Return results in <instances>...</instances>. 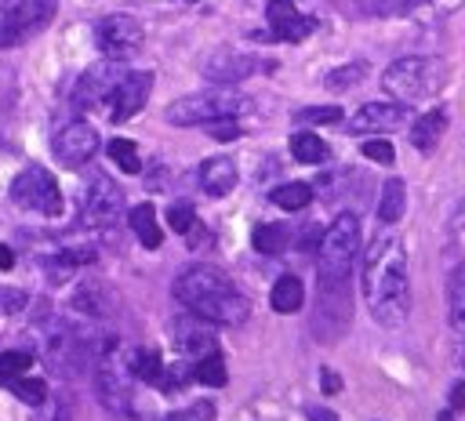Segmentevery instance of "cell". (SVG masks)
<instances>
[{"mask_svg": "<svg viewBox=\"0 0 465 421\" xmlns=\"http://www.w3.org/2000/svg\"><path fill=\"white\" fill-rule=\"evenodd\" d=\"M265 18L272 25V36L276 40H291V44L305 40L316 29V18H305L302 11H294L291 0H269L265 4Z\"/></svg>", "mask_w": 465, "mask_h": 421, "instance_id": "obj_16", "label": "cell"}, {"mask_svg": "<svg viewBox=\"0 0 465 421\" xmlns=\"http://www.w3.org/2000/svg\"><path fill=\"white\" fill-rule=\"evenodd\" d=\"M0 308H4V312H18V308H25V294L4 287V294H0Z\"/></svg>", "mask_w": 465, "mask_h": 421, "instance_id": "obj_39", "label": "cell"}, {"mask_svg": "<svg viewBox=\"0 0 465 421\" xmlns=\"http://www.w3.org/2000/svg\"><path fill=\"white\" fill-rule=\"evenodd\" d=\"M247 109H251V98L243 91H236L232 83H218V87H207L200 94L174 98L163 109V120L171 127H207L218 120H240Z\"/></svg>", "mask_w": 465, "mask_h": 421, "instance_id": "obj_3", "label": "cell"}, {"mask_svg": "<svg viewBox=\"0 0 465 421\" xmlns=\"http://www.w3.org/2000/svg\"><path fill=\"white\" fill-rule=\"evenodd\" d=\"M269 200L276 207H283V210H302L305 203H312V189L305 181H287V185H276Z\"/></svg>", "mask_w": 465, "mask_h": 421, "instance_id": "obj_29", "label": "cell"}, {"mask_svg": "<svg viewBox=\"0 0 465 421\" xmlns=\"http://www.w3.org/2000/svg\"><path fill=\"white\" fill-rule=\"evenodd\" d=\"M320 240H323V229H320V225H305V229H298V250H316Z\"/></svg>", "mask_w": 465, "mask_h": 421, "instance_id": "obj_37", "label": "cell"}, {"mask_svg": "<svg viewBox=\"0 0 465 421\" xmlns=\"http://www.w3.org/2000/svg\"><path fill=\"white\" fill-rule=\"evenodd\" d=\"M436 421H454V417H450V410H443V414H440Z\"/></svg>", "mask_w": 465, "mask_h": 421, "instance_id": "obj_46", "label": "cell"}, {"mask_svg": "<svg viewBox=\"0 0 465 421\" xmlns=\"http://www.w3.org/2000/svg\"><path fill=\"white\" fill-rule=\"evenodd\" d=\"M127 370H131L134 377H142L145 385H163V359H160V352L149 348V345H142V348H134V352L127 356Z\"/></svg>", "mask_w": 465, "mask_h": 421, "instance_id": "obj_23", "label": "cell"}, {"mask_svg": "<svg viewBox=\"0 0 465 421\" xmlns=\"http://www.w3.org/2000/svg\"><path fill=\"white\" fill-rule=\"evenodd\" d=\"M33 367V352H25V348H7V352H0V381L4 377H18V374H25Z\"/></svg>", "mask_w": 465, "mask_h": 421, "instance_id": "obj_33", "label": "cell"}, {"mask_svg": "<svg viewBox=\"0 0 465 421\" xmlns=\"http://www.w3.org/2000/svg\"><path fill=\"white\" fill-rule=\"evenodd\" d=\"M291 156L298 163H323L331 156V149H327L323 138H316L309 131H298V134H291Z\"/></svg>", "mask_w": 465, "mask_h": 421, "instance_id": "obj_26", "label": "cell"}, {"mask_svg": "<svg viewBox=\"0 0 465 421\" xmlns=\"http://www.w3.org/2000/svg\"><path fill=\"white\" fill-rule=\"evenodd\" d=\"M443 80H447V65H443L440 58H418V54L400 58V62H392V65L381 73V87H385L396 102H403V105L436 94V91L443 87Z\"/></svg>", "mask_w": 465, "mask_h": 421, "instance_id": "obj_5", "label": "cell"}, {"mask_svg": "<svg viewBox=\"0 0 465 421\" xmlns=\"http://www.w3.org/2000/svg\"><path fill=\"white\" fill-rule=\"evenodd\" d=\"M251 243L258 254H280L287 243H291V229L287 225H276V221H265L251 232Z\"/></svg>", "mask_w": 465, "mask_h": 421, "instance_id": "obj_27", "label": "cell"}, {"mask_svg": "<svg viewBox=\"0 0 465 421\" xmlns=\"http://www.w3.org/2000/svg\"><path fill=\"white\" fill-rule=\"evenodd\" d=\"M407 116L403 102H367L356 109V116L345 123L349 134H374V131H392Z\"/></svg>", "mask_w": 465, "mask_h": 421, "instance_id": "obj_15", "label": "cell"}, {"mask_svg": "<svg viewBox=\"0 0 465 421\" xmlns=\"http://www.w3.org/2000/svg\"><path fill=\"white\" fill-rule=\"evenodd\" d=\"M309 421H338V414L327 406H309Z\"/></svg>", "mask_w": 465, "mask_h": 421, "instance_id": "obj_43", "label": "cell"}, {"mask_svg": "<svg viewBox=\"0 0 465 421\" xmlns=\"http://www.w3.org/2000/svg\"><path fill=\"white\" fill-rule=\"evenodd\" d=\"M360 152H363L367 160H374V163H392V160H396V149H392V142H385V138H371V142H363Z\"/></svg>", "mask_w": 465, "mask_h": 421, "instance_id": "obj_36", "label": "cell"}, {"mask_svg": "<svg viewBox=\"0 0 465 421\" xmlns=\"http://www.w3.org/2000/svg\"><path fill=\"white\" fill-rule=\"evenodd\" d=\"M98 377H94V388H98V399L113 410V414H127V406L134 403V388H131V370L127 363L116 359V345L109 352L98 356Z\"/></svg>", "mask_w": 465, "mask_h": 421, "instance_id": "obj_10", "label": "cell"}, {"mask_svg": "<svg viewBox=\"0 0 465 421\" xmlns=\"http://www.w3.org/2000/svg\"><path fill=\"white\" fill-rule=\"evenodd\" d=\"M272 308L276 312H298L302 308V301H305V287H302V279L298 276H280L276 279V287H272Z\"/></svg>", "mask_w": 465, "mask_h": 421, "instance_id": "obj_24", "label": "cell"}, {"mask_svg": "<svg viewBox=\"0 0 465 421\" xmlns=\"http://www.w3.org/2000/svg\"><path fill=\"white\" fill-rule=\"evenodd\" d=\"M167 421H193L189 414H167Z\"/></svg>", "mask_w": 465, "mask_h": 421, "instance_id": "obj_45", "label": "cell"}, {"mask_svg": "<svg viewBox=\"0 0 465 421\" xmlns=\"http://www.w3.org/2000/svg\"><path fill=\"white\" fill-rule=\"evenodd\" d=\"M418 4H421V0H381L378 11H381V15H403V11L418 7Z\"/></svg>", "mask_w": 465, "mask_h": 421, "instance_id": "obj_40", "label": "cell"}, {"mask_svg": "<svg viewBox=\"0 0 465 421\" xmlns=\"http://www.w3.org/2000/svg\"><path fill=\"white\" fill-rule=\"evenodd\" d=\"M443 131H447V109H443V105H440V109H429V113H421V116L411 123V145H414L418 152H432V149L440 145Z\"/></svg>", "mask_w": 465, "mask_h": 421, "instance_id": "obj_19", "label": "cell"}, {"mask_svg": "<svg viewBox=\"0 0 465 421\" xmlns=\"http://www.w3.org/2000/svg\"><path fill=\"white\" fill-rule=\"evenodd\" d=\"M15 265V250L7 243H0V269H11Z\"/></svg>", "mask_w": 465, "mask_h": 421, "instance_id": "obj_44", "label": "cell"}, {"mask_svg": "<svg viewBox=\"0 0 465 421\" xmlns=\"http://www.w3.org/2000/svg\"><path fill=\"white\" fill-rule=\"evenodd\" d=\"M142 22L131 15H105L94 25V44L109 62H124L142 47Z\"/></svg>", "mask_w": 465, "mask_h": 421, "instance_id": "obj_9", "label": "cell"}, {"mask_svg": "<svg viewBox=\"0 0 465 421\" xmlns=\"http://www.w3.org/2000/svg\"><path fill=\"white\" fill-rule=\"evenodd\" d=\"M11 200L25 210H36V214H58L62 210V192H58V181L54 174H47L44 167H25L15 181H11Z\"/></svg>", "mask_w": 465, "mask_h": 421, "instance_id": "obj_8", "label": "cell"}, {"mask_svg": "<svg viewBox=\"0 0 465 421\" xmlns=\"http://www.w3.org/2000/svg\"><path fill=\"white\" fill-rule=\"evenodd\" d=\"M360 258V218L352 210L338 214L316 247V283L349 287V272Z\"/></svg>", "mask_w": 465, "mask_h": 421, "instance_id": "obj_4", "label": "cell"}, {"mask_svg": "<svg viewBox=\"0 0 465 421\" xmlns=\"http://www.w3.org/2000/svg\"><path fill=\"white\" fill-rule=\"evenodd\" d=\"M450 406H454V410H465V377L450 388Z\"/></svg>", "mask_w": 465, "mask_h": 421, "instance_id": "obj_42", "label": "cell"}, {"mask_svg": "<svg viewBox=\"0 0 465 421\" xmlns=\"http://www.w3.org/2000/svg\"><path fill=\"white\" fill-rule=\"evenodd\" d=\"M149 87H153V73H124L116 80V87L109 91L105 98V109H109V120L113 123H124L131 120L134 113H142L145 98H149Z\"/></svg>", "mask_w": 465, "mask_h": 421, "instance_id": "obj_13", "label": "cell"}, {"mask_svg": "<svg viewBox=\"0 0 465 421\" xmlns=\"http://www.w3.org/2000/svg\"><path fill=\"white\" fill-rule=\"evenodd\" d=\"M251 73H254V62L247 54H236V51H214L203 62V76L214 80V83H240Z\"/></svg>", "mask_w": 465, "mask_h": 421, "instance_id": "obj_17", "label": "cell"}, {"mask_svg": "<svg viewBox=\"0 0 465 421\" xmlns=\"http://www.w3.org/2000/svg\"><path fill=\"white\" fill-rule=\"evenodd\" d=\"M363 76H367V62H345V65H334L323 83L327 91H352Z\"/></svg>", "mask_w": 465, "mask_h": 421, "instance_id": "obj_30", "label": "cell"}, {"mask_svg": "<svg viewBox=\"0 0 465 421\" xmlns=\"http://www.w3.org/2000/svg\"><path fill=\"white\" fill-rule=\"evenodd\" d=\"M447 312H450V327L465 334V261H458L447 276Z\"/></svg>", "mask_w": 465, "mask_h": 421, "instance_id": "obj_22", "label": "cell"}, {"mask_svg": "<svg viewBox=\"0 0 465 421\" xmlns=\"http://www.w3.org/2000/svg\"><path fill=\"white\" fill-rule=\"evenodd\" d=\"M51 149H54V160H58L62 167H84V163L98 152V131H94L91 123H84V120H69V123L54 134Z\"/></svg>", "mask_w": 465, "mask_h": 421, "instance_id": "obj_12", "label": "cell"}, {"mask_svg": "<svg viewBox=\"0 0 465 421\" xmlns=\"http://www.w3.org/2000/svg\"><path fill=\"white\" fill-rule=\"evenodd\" d=\"M207 131H211V138L229 142V138H236V134H240V123H236V120H218V123H207Z\"/></svg>", "mask_w": 465, "mask_h": 421, "instance_id": "obj_38", "label": "cell"}, {"mask_svg": "<svg viewBox=\"0 0 465 421\" xmlns=\"http://www.w3.org/2000/svg\"><path fill=\"white\" fill-rule=\"evenodd\" d=\"M105 152H109V160H113L124 174H138V171H142V160H138L134 142H127V138H113V142L105 145Z\"/></svg>", "mask_w": 465, "mask_h": 421, "instance_id": "obj_31", "label": "cell"}, {"mask_svg": "<svg viewBox=\"0 0 465 421\" xmlns=\"http://www.w3.org/2000/svg\"><path fill=\"white\" fill-rule=\"evenodd\" d=\"M54 0H0V47L29 40L54 18Z\"/></svg>", "mask_w": 465, "mask_h": 421, "instance_id": "obj_6", "label": "cell"}, {"mask_svg": "<svg viewBox=\"0 0 465 421\" xmlns=\"http://www.w3.org/2000/svg\"><path fill=\"white\" fill-rule=\"evenodd\" d=\"M167 225L174 229V232H189L193 225H196V210H193V203H185V200H178V203H171L167 207Z\"/></svg>", "mask_w": 465, "mask_h": 421, "instance_id": "obj_35", "label": "cell"}, {"mask_svg": "<svg viewBox=\"0 0 465 421\" xmlns=\"http://www.w3.org/2000/svg\"><path fill=\"white\" fill-rule=\"evenodd\" d=\"M360 283L371 316L381 327H400L411 312V276H407V254L400 236L381 232L367 243L360 261Z\"/></svg>", "mask_w": 465, "mask_h": 421, "instance_id": "obj_1", "label": "cell"}, {"mask_svg": "<svg viewBox=\"0 0 465 421\" xmlns=\"http://www.w3.org/2000/svg\"><path fill=\"white\" fill-rule=\"evenodd\" d=\"M193 377H196L200 385H207V388H222V385H225V363H222V356H218V352L200 356L196 367H193Z\"/></svg>", "mask_w": 465, "mask_h": 421, "instance_id": "obj_32", "label": "cell"}, {"mask_svg": "<svg viewBox=\"0 0 465 421\" xmlns=\"http://www.w3.org/2000/svg\"><path fill=\"white\" fill-rule=\"evenodd\" d=\"M73 308H76L80 316H87V319H105L109 308H113V298H109V290H105L102 283H84V287L73 294Z\"/></svg>", "mask_w": 465, "mask_h": 421, "instance_id": "obj_21", "label": "cell"}, {"mask_svg": "<svg viewBox=\"0 0 465 421\" xmlns=\"http://www.w3.org/2000/svg\"><path fill=\"white\" fill-rule=\"evenodd\" d=\"M171 341H174V348L182 352V356H211V352H218V334H214V323L211 319H203V316H196V312H182V316H174V323H171Z\"/></svg>", "mask_w": 465, "mask_h": 421, "instance_id": "obj_11", "label": "cell"}, {"mask_svg": "<svg viewBox=\"0 0 465 421\" xmlns=\"http://www.w3.org/2000/svg\"><path fill=\"white\" fill-rule=\"evenodd\" d=\"M174 298L182 308L211 319L214 327H240L251 316V301L232 287L229 276H222L211 265H189L174 276Z\"/></svg>", "mask_w": 465, "mask_h": 421, "instance_id": "obj_2", "label": "cell"}, {"mask_svg": "<svg viewBox=\"0 0 465 421\" xmlns=\"http://www.w3.org/2000/svg\"><path fill=\"white\" fill-rule=\"evenodd\" d=\"M196 181L207 196H225L236 185V163L229 156H207L196 171Z\"/></svg>", "mask_w": 465, "mask_h": 421, "instance_id": "obj_18", "label": "cell"}, {"mask_svg": "<svg viewBox=\"0 0 465 421\" xmlns=\"http://www.w3.org/2000/svg\"><path fill=\"white\" fill-rule=\"evenodd\" d=\"M341 116H345V113H341L338 105H305V109L294 113V120L305 123V127H312V123H338Z\"/></svg>", "mask_w": 465, "mask_h": 421, "instance_id": "obj_34", "label": "cell"}, {"mask_svg": "<svg viewBox=\"0 0 465 421\" xmlns=\"http://www.w3.org/2000/svg\"><path fill=\"white\" fill-rule=\"evenodd\" d=\"M7 392H15L25 406H44L47 403V381L44 377H25V374H18V377H4L0 381Z\"/></svg>", "mask_w": 465, "mask_h": 421, "instance_id": "obj_25", "label": "cell"}, {"mask_svg": "<svg viewBox=\"0 0 465 421\" xmlns=\"http://www.w3.org/2000/svg\"><path fill=\"white\" fill-rule=\"evenodd\" d=\"M120 76H124V73H116V62H98V65H91V69L76 80V87H73V113H87V109L102 105V102L109 98V91L116 87Z\"/></svg>", "mask_w": 465, "mask_h": 421, "instance_id": "obj_14", "label": "cell"}, {"mask_svg": "<svg viewBox=\"0 0 465 421\" xmlns=\"http://www.w3.org/2000/svg\"><path fill=\"white\" fill-rule=\"evenodd\" d=\"M127 221H131V232L138 236L142 247H149V250L160 247L163 232H160V225H156V207H153V203H134L131 214H127Z\"/></svg>", "mask_w": 465, "mask_h": 421, "instance_id": "obj_20", "label": "cell"}, {"mask_svg": "<svg viewBox=\"0 0 465 421\" xmlns=\"http://www.w3.org/2000/svg\"><path fill=\"white\" fill-rule=\"evenodd\" d=\"M403 181L400 178H385V185H381V200H378V218L385 221V225H392V221H400V214H403Z\"/></svg>", "mask_w": 465, "mask_h": 421, "instance_id": "obj_28", "label": "cell"}, {"mask_svg": "<svg viewBox=\"0 0 465 421\" xmlns=\"http://www.w3.org/2000/svg\"><path fill=\"white\" fill-rule=\"evenodd\" d=\"M182 4H193V0H182Z\"/></svg>", "mask_w": 465, "mask_h": 421, "instance_id": "obj_47", "label": "cell"}, {"mask_svg": "<svg viewBox=\"0 0 465 421\" xmlns=\"http://www.w3.org/2000/svg\"><path fill=\"white\" fill-rule=\"evenodd\" d=\"M320 388L331 396V392H338V388H341V377H338L331 367H323V370H320Z\"/></svg>", "mask_w": 465, "mask_h": 421, "instance_id": "obj_41", "label": "cell"}, {"mask_svg": "<svg viewBox=\"0 0 465 421\" xmlns=\"http://www.w3.org/2000/svg\"><path fill=\"white\" fill-rule=\"evenodd\" d=\"M124 214V189L109 174H94L80 196V225L84 229H113Z\"/></svg>", "mask_w": 465, "mask_h": 421, "instance_id": "obj_7", "label": "cell"}]
</instances>
